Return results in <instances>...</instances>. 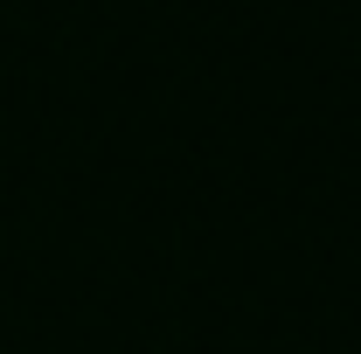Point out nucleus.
Masks as SVG:
<instances>
[]
</instances>
